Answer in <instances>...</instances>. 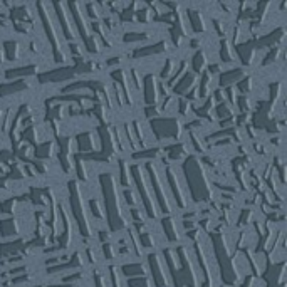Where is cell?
I'll return each instance as SVG.
<instances>
[{
    "label": "cell",
    "instance_id": "20",
    "mask_svg": "<svg viewBox=\"0 0 287 287\" xmlns=\"http://www.w3.org/2000/svg\"><path fill=\"white\" fill-rule=\"evenodd\" d=\"M193 17H195V27H197L195 32H213V22L203 10L193 12Z\"/></svg>",
    "mask_w": 287,
    "mask_h": 287
},
{
    "label": "cell",
    "instance_id": "35",
    "mask_svg": "<svg viewBox=\"0 0 287 287\" xmlns=\"http://www.w3.org/2000/svg\"><path fill=\"white\" fill-rule=\"evenodd\" d=\"M77 104H79L81 111H91L96 106V101H92L91 98H81L77 101Z\"/></svg>",
    "mask_w": 287,
    "mask_h": 287
},
{
    "label": "cell",
    "instance_id": "39",
    "mask_svg": "<svg viewBox=\"0 0 287 287\" xmlns=\"http://www.w3.org/2000/svg\"><path fill=\"white\" fill-rule=\"evenodd\" d=\"M0 173L2 175H12V168L5 161H0Z\"/></svg>",
    "mask_w": 287,
    "mask_h": 287
},
{
    "label": "cell",
    "instance_id": "6",
    "mask_svg": "<svg viewBox=\"0 0 287 287\" xmlns=\"http://www.w3.org/2000/svg\"><path fill=\"white\" fill-rule=\"evenodd\" d=\"M54 9H56L57 19H59L61 27H63L64 36H66V39H67V42L83 39L79 34V29H77L74 15H72L71 9H69V3L67 2H57V3H54Z\"/></svg>",
    "mask_w": 287,
    "mask_h": 287
},
{
    "label": "cell",
    "instance_id": "28",
    "mask_svg": "<svg viewBox=\"0 0 287 287\" xmlns=\"http://www.w3.org/2000/svg\"><path fill=\"white\" fill-rule=\"evenodd\" d=\"M163 257H165V262L170 264L175 270L181 269L180 255H178V250L175 249V247H168V249H165V255H163Z\"/></svg>",
    "mask_w": 287,
    "mask_h": 287
},
{
    "label": "cell",
    "instance_id": "38",
    "mask_svg": "<svg viewBox=\"0 0 287 287\" xmlns=\"http://www.w3.org/2000/svg\"><path fill=\"white\" fill-rule=\"evenodd\" d=\"M12 200V197H10V193L7 192L3 187H0V203H3V201H9Z\"/></svg>",
    "mask_w": 287,
    "mask_h": 287
},
{
    "label": "cell",
    "instance_id": "14",
    "mask_svg": "<svg viewBox=\"0 0 287 287\" xmlns=\"http://www.w3.org/2000/svg\"><path fill=\"white\" fill-rule=\"evenodd\" d=\"M232 269L235 270V275H237V284H242V281L247 277L249 274V262H247V257L242 250H235L234 252V259H232Z\"/></svg>",
    "mask_w": 287,
    "mask_h": 287
},
{
    "label": "cell",
    "instance_id": "7",
    "mask_svg": "<svg viewBox=\"0 0 287 287\" xmlns=\"http://www.w3.org/2000/svg\"><path fill=\"white\" fill-rule=\"evenodd\" d=\"M133 128H134V131H136L139 145H141V151L158 148V138H156V134H155L153 128H151L150 119L146 118V114H143V116H139V118L134 119Z\"/></svg>",
    "mask_w": 287,
    "mask_h": 287
},
{
    "label": "cell",
    "instance_id": "4",
    "mask_svg": "<svg viewBox=\"0 0 287 287\" xmlns=\"http://www.w3.org/2000/svg\"><path fill=\"white\" fill-rule=\"evenodd\" d=\"M165 63H166V57L163 52L146 54V56H133L130 69H136L143 77H151V76L160 77L163 67H165Z\"/></svg>",
    "mask_w": 287,
    "mask_h": 287
},
{
    "label": "cell",
    "instance_id": "8",
    "mask_svg": "<svg viewBox=\"0 0 287 287\" xmlns=\"http://www.w3.org/2000/svg\"><path fill=\"white\" fill-rule=\"evenodd\" d=\"M29 139L27 141L30 143L32 146H44L45 143L52 141L54 138V133H52V126H50V121L47 119H44V121L37 123V125H32L29 130Z\"/></svg>",
    "mask_w": 287,
    "mask_h": 287
},
{
    "label": "cell",
    "instance_id": "30",
    "mask_svg": "<svg viewBox=\"0 0 287 287\" xmlns=\"http://www.w3.org/2000/svg\"><path fill=\"white\" fill-rule=\"evenodd\" d=\"M148 5L151 7V10H153L156 17H166V15L172 14V10H170L168 3H163V2H151V3H148Z\"/></svg>",
    "mask_w": 287,
    "mask_h": 287
},
{
    "label": "cell",
    "instance_id": "22",
    "mask_svg": "<svg viewBox=\"0 0 287 287\" xmlns=\"http://www.w3.org/2000/svg\"><path fill=\"white\" fill-rule=\"evenodd\" d=\"M180 66H181V63L178 59H175V57H168V59H166V63H165V67H163V71L160 74V79L165 81V83H168V81L178 72Z\"/></svg>",
    "mask_w": 287,
    "mask_h": 287
},
{
    "label": "cell",
    "instance_id": "13",
    "mask_svg": "<svg viewBox=\"0 0 287 287\" xmlns=\"http://www.w3.org/2000/svg\"><path fill=\"white\" fill-rule=\"evenodd\" d=\"M153 267L155 269L151 270V274H156L160 275V282L163 287H172V275L168 272V264L165 262V257H163V254L160 252H156V254L153 255Z\"/></svg>",
    "mask_w": 287,
    "mask_h": 287
},
{
    "label": "cell",
    "instance_id": "12",
    "mask_svg": "<svg viewBox=\"0 0 287 287\" xmlns=\"http://www.w3.org/2000/svg\"><path fill=\"white\" fill-rule=\"evenodd\" d=\"M3 188L10 193L12 199H19V197H24L30 193V185L27 180H22V178H7L3 181Z\"/></svg>",
    "mask_w": 287,
    "mask_h": 287
},
{
    "label": "cell",
    "instance_id": "15",
    "mask_svg": "<svg viewBox=\"0 0 287 287\" xmlns=\"http://www.w3.org/2000/svg\"><path fill=\"white\" fill-rule=\"evenodd\" d=\"M134 158V156H133ZM133 158L131 160H119V172H118V180L121 188L126 187H133L134 185V177H133V170L131 166L134 165Z\"/></svg>",
    "mask_w": 287,
    "mask_h": 287
},
{
    "label": "cell",
    "instance_id": "23",
    "mask_svg": "<svg viewBox=\"0 0 287 287\" xmlns=\"http://www.w3.org/2000/svg\"><path fill=\"white\" fill-rule=\"evenodd\" d=\"M22 9V19L21 21L24 22H36L41 19L39 15V7L36 2H24V5L21 7Z\"/></svg>",
    "mask_w": 287,
    "mask_h": 287
},
{
    "label": "cell",
    "instance_id": "32",
    "mask_svg": "<svg viewBox=\"0 0 287 287\" xmlns=\"http://www.w3.org/2000/svg\"><path fill=\"white\" fill-rule=\"evenodd\" d=\"M17 81H21V83L24 84V89H36V88H39V84H41L39 76H34V74L22 76V77H19Z\"/></svg>",
    "mask_w": 287,
    "mask_h": 287
},
{
    "label": "cell",
    "instance_id": "40",
    "mask_svg": "<svg viewBox=\"0 0 287 287\" xmlns=\"http://www.w3.org/2000/svg\"><path fill=\"white\" fill-rule=\"evenodd\" d=\"M0 177H2V173H0Z\"/></svg>",
    "mask_w": 287,
    "mask_h": 287
},
{
    "label": "cell",
    "instance_id": "1",
    "mask_svg": "<svg viewBox=\"0 0 287 287\" xmlns=\"http://www.w3.org/2000/svg\"><path fill=\"white\" fill-rule=\"evenodd\" d=\"M145 166L148 170L151 185H153L155 193H156L161 213L163 215H173V213H177L178 205L175 201V197H173L172 187L168 183V178H166V166L160 160H155V158L150 163H146Z\"/></svg>",
    "mask_w": 287,
    "mask_h": 287
},
{
    "label": "cell",
    "instance_id": "27",
    "mask_svg": "<svg viewBox=\"0 0 287 287\" xmlns=\"http://www.w3.org/2000/svg\"><path fill=\"white\" fill-rule=\"evenodd\" d=\"M86 143H88V151H101L103 150V139H101V134L98 133V130H92L86 133Z\"/></svg>",
    "mask_w": 287,
    "mask_h": 287
},
{
    "label": "cell",
    "instance_id": "21",
    "mask_svg": "<svg viewBox=\"0 0 287 287\" xmlns=\"http://www.w3.org/2000/svg\"><path fill=\"white\" fill-rule=\"evenodd\" d=\"M69 44V52H71L72 59H84V57L89 54V47L88 44L84 42V39H79V41H71L67 42Z\"/></svg>",
    "mask_w": 287,
    "mask_h": 287
},
{
    "label": "cell",
    "instance_id": "25",
    "mask_svg": "<svg viewBox=\"0 0 287 287\" xmlns=\"http://www.w3.org/2000/svg\"><path fill=\"white\" fill-rule=\"evenodd\" d=\"M37 150L44 151V158H47V160H57L59 155H61V151H63L57 139H52V141L45 143L44 146H41V148H37Z\"/></svg>",
    "mask_w": 287,
    "mask_h": 287
},
{
    "label": "cell",
    "instance_id": "18",
    "mask_svg": "<svg viewBox=\"0 0 287 287\" xmlns=\"http://www.w3.org/2000/svg\"><path fill=\"white\" fill-rule=\"evenodd\" d=\"M123 197H125V201H126L128 207H130V210H134V208H145L141 193H139V190L136 188V185L123 188Z\"/></svg>",
    "mask_w": 287,
    "mask_h": 287
},
{
    "label": "cell",
    "instance_id": "5",
    "mask_svg": "<svg viewBox=\"0 0 287 287\" xmlns=\"http://www.w3.org/2000/svg\"><path fill=\"white\" fill-rule=\"evenodd\" d=\"M163 230L166 234V239L170 240L173 247L183 245L187 239V232L183 228V220H181V212L178 210L173 215H163L161 217Z\"/></svg>",
    "mask_w": 287,
    "mask_h": 287
},
{
    "label": "cell",
    "instance_id": "9",
    "mask_svg": "<svg viewBox=\"0 0 287 287\" xmlns=\"http://www.w3.org/2000/svg\"><path fill=\"white\" fill-rule=\"evenodd\" d=\"M69 9H71L72 15H74V21L77 24V29L81 27L79 34L83 32V36L81 37H91L92 36V27H91V21H89V15L86 12V2H81V0H77V2H72L69 3Z\"/></svg>",
    "mask_w": 287,
    "mask_h": 287
},
{
    "label": "cell",
    "instance_id": "36",
    "mask_svg": "<svg viewBox=\"0 0 287 287\" xmlns=\"http://www.w3.org/2000/svg\"><path fill=\"white\" fill-rule=\"evenodd\" d=\"M212 96H213V99H215L217 106H219V104H223L225 101H227V92H225V88H222V86L217 89V91L213 92Z\"/></svg>",
    "mask_w": 287,
    "mask_h": 287
},
{
    "label": "cell",
    "instance_id": "3",
    "mask_svg": "<svg viewBox=\"0 0 287 287\" xmlns=\"http://www.w3.org/2000/svg\"><path fill=\"white\" fill-rule=\"evenodd\" d=\"M166 178H168V183L172 187L178 210L185 212L193 203V195L192 190L188 188V181L187 177H185L183 168L178 165H168L166 166Z\"/></svg>",
    "mask_w": 287,
    "mask_h": 287
},
{
    "label": "cell",
    "instance_id": "34",
    "mask_svg": "<svg viewBox=\"0 0 287 287\" xmlns=\"http://www.w3.org/2000/svg\"><path fill=\"white\" fill-rule=\"evenodd\" d=\"M81 148H79V141H77V138L76 136H71V138H67L66 139V150H64V153H69V155H76L79 153Z\"/></svg>",
    "mask_w": 287,
    "mask_h": 287
},
{
    "label": "cell",
    "instance_id": "37",
    "mask_svg": "<svg viewBox=\"0 0 287 287\" xmlns=\"http://www.w3.org/2000/svg\"><path fill=\"white\" fill-rule=\"evenodd\" d=\"M146 7H148V3H146V2H131V12H133V14L143 12Z\"/></svg>",
    "mask_w": 287,
    "mask_h": 287
},
{
    "label": "cell",
    "instance_id": "41",
    "mask_svg": "<svg viewBox=\"0 0 287 287\" xmlns=\"http://www.w3.org/2000/svg\"><path fill=\"white\" fill-rule=\"evenodd\" d=\"M185 287H187V286H185Z\"/></svg>",
    "mask_w": 287,
    "mask_h": 287
},
{
    "label": "cell",
    "instance_id": "24",
    "mask_svg": "<svg viewBox=\"0 0 287 287\" xmlns=\"http://www.w3.org/2000/svg\"><path fill=\"white\" fill-rule=\"evenodd\" d=\"M15 145H17V151L22 155V156L25 158L27 163H29V161H36V160H37V155H36L37 148H36V146L30 145V143L27 141V139L22 138L21 141L15 143Z\"/></svg>",
    "mask_w": 287,
    "mask_h": 287
},
{
    "label": "cell",
    "instance_id": "10",
    "mask_svg": "<svg viewBox=\"0 0 287 287\" xmlns=\"http://www.w3.org/2000/svg\"><path fill=\"white\" fill-rule=\"evenodd\" d=\"M239 227V239L237 249L239 250H257L259 234L254 225H237Z\"/></svg>",
    "mask_w": 287,
    "mask_h": 287
},
{
    "label": "cell",
    "instance_id": "33",
    "mask_svg": "<svg viewBox=\"0 0 287 287\" xmlns=\"http://www.w3.org/2000/svg\"><path fill=\"white\" fill-rule=\"evenodd\" d=\"M64 96H84V98H92L94 96V89L91 88H79V89H71V91H64Z\"/></svg>",
    "mask_w": 287,
    "mask_h": 287
},
{
    "label": "cell",
    "instance_id": "31",
    "mask_svg": "<svg viewBox=\"0 0 287 287\" xmlns=\"http://www.w3.org/2000/svg\"><path fill=\"white\" fill-rule=\"evenodd\" d=\"M131 219H133V223L141 225L150 219V215L146 208H134V210H131Z\"/></svg>",
    "mask_w": 287,
    "mask_h": 287
},
{
    "label": "cell",
    "instance_id": "17",
    "mask_svg": "<svg viewBox=\"0 0 287 287\" xmlns=\"http://www.w3.org/2000/svg\"><path fill=\"white\" fill-rule=\"evenodd\" d=\"M220 59H222V63H240L243 64L242 61H240V56L237 54V49H235V45L232 44L230 39H225V41L220 42Z\"/></svg>",
    "mask_w": 287,
    "mask_h": 287
},
{
    "label": "cell",
    "instance_id": "2",
    "mask_svg": "<svg viewBox=\"0 0 287 287\" xmlns=\"http://www.w3.org/2000/svg\"><path fill=\"white\" fill-rule=\"evenodd\" d=\"M133 177H134V185H136V188L139 190V193H141L143 201H146L145 208H146V212H148V215L151 217V219H161L163 213H161L160 203H158L155 188H153V185H151L146 166L141 165V163H138Z\"/></svg>",
    "mask_w": 287,
    "mask_h": 287
},
{
    "label": "cell",
    "instance_id": "11",
    "mask_svg": "<svg viewBox=\"0 0 287 287\" xmlns=\"http://www.w3.org/2000/svg\"><path fill=\"white\" fill-rule=\"evenodd\" d=\"M220 88V74L215 71V69H208L201 74L200 79V98L207 101L217 89Z\"/></svg>",
    "mask_w": 287,
    "mask_h": 287
},
{
    "label": "cell",
    "instance_id": "26",
    "mask_svg": "<svg viewBox=\"0 0 287 287\" xmlns=\"http://www.w3.org/2000/svg\"><path fill=\"white\" fill-rule=\"evenodd\" d=\"M237 106H239L240 112H255L259 110V103L249 94H242V96H240Z\"/></svg>",
    "mask_w": 287,
    "mask_h": 287
},
{
    "label": "cell",
    "instance_id": "16",
    "mask_svg": "<svg viewBox=\"0 0 287 287\" xmlns=\"http://www.w3.org/2000/svg\"><path fill=\"white\" fill-rule=\"evenodd\" d=\"M247 262L254 269L255 275H262L267 267V255L262 250H247Z\"/></svg>",
    "mask_w": 287,
    "mask_h": 287
},
{
    "label": "cell",
    "instance_id": "19",
    "mask_svg": "<svg viewBox=\"0 0 287 287\" xmlns=\"http://www.w3.org/2000/svg\"><path fill=\"white\" fill-rule=\"evenodd\" d=\"M59 161H61V166H63L64 173L69 177V180H71V181L76 180L77 163H76V156H74V155H69V153H64V151H61Z\"/></svg>",
    "mask_w": 287,
    "mask_h": 287
},
{
    "label": "cell",
    "instance_id": "29",
    "mask_svg": "<svg viewBox=\"0 0 287 287\" xmlns=\"http://www.w3.org/2000/svg\"><path fill=\"white\" fill-rule=\"evenodd\" d=\"M232 139H234L235 143L240 146V145H247V143H252L250 138H249V133H247V128L243 126H234V131H232Z\"/></svg>",
    "mask_w": 287,
    "mask_h": 287
}]
</instances>
